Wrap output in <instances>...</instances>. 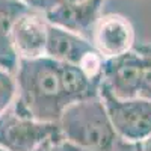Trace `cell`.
<instances>
[{
    "mask_svg": "<svg viewBox=\"0 0 151 151\" xmlns=\"http://www.w3.org/2000/svg\"><path fill=\"white\" fill-rule=\"evenodd\" d=\"M94 48L106 60L119 58L136 45V32L132 21L121 14H103L91 33Z\"/></svg>",
    "mask_w": 151,
    "mask_h": 151,
    "instance_id": "8992f818",
    "label": "cell"
},
{
    "mask_svg": "<svg viewBox=\"0 0 151 151\" xmlns=\"http://www.w3.org/2000/svg\"><path fill=\"white\" fill-rule=\"evenodd\" d=\"M113 130L119 139L139 144L151 134V101L144 98H118L100 86Z\"/></svg>",
    "mask_w": 151,
    "mask_h": 151,
    "instance_id": "277c9868",
    "label": "cell"
},
{
    "mask_svg": "<svg viewBox=\"0 0 151 151\" xmlns=\"http://www.w3.org/2000/svg\"><path fill=\"white\" fill-rule=\"evenodd\" d=\"M112 151H141V148H139V144H133V142L118 139L116 145L113 147Z\"/></svg>",
    "mask_w": 151,
    "mask_h": 151,
    "instance_id": "5bb4252c",
    "label": "cell"
},
{
    "mask_svg": "<svg viewBox=\"0 0 151 151\" xmlns=\"http://www.w3.org/2000/svg\"><path fill=\"white\" fill-rule=\"evenodd\" d=\"M60 65V83L70 104L85 98L100 95V82L89 79L76 65L59 64Z\"/></svg>",
    "mask_w": 151,
    "mask_h": 151,
    "instance_id": "8fae6325",
    "label": "cell"
},
{
    "mask_svg": "<svg viewBox=\"0 0 151 151\" xmlns=\"http://www.w3.org/2000/svg\"><path fill=\"white\" fill-rule=\"evenodd\" d=\"M145 62L142 45H134L129 53L106 60L100 86L118 98H136L144 77Z\"/></svg>",
    "mask_w": 151,
    "mask_h": 151,
    "instance_id": "5b68a950",
    "label": "cell"
},
{
    "mask_svg": "<svg viewBox=\"0 0 151 151\" xmlns=\"http://www.w3.org/2000/svg\"><path fill=\"white\" fill-rule=\"evenodd\" d=\"M29 8L23 0H0V68L14 74L18 58L12 47V29L17 18Z\"/></svg>",
    "mask_w": 151,
    "mask_h": 151,
    "instance_id": "30bf717a",
    "label": "cell"
},
{
    "mask_svg": "<svg viewBox=\"0 0 151 151\" xmlns=\"http://www.w3.org/2000/svg\"><path fill=\"white\" fill-rule=\"evenodd\" d=\"M48 21L45 14L29 6L17 18L12 29V47L20 59H38L45 56Z\"/></svg>",
    "mask_w": 151,
    "mask_h": 151,
    "instance_id": "52a82bcc",
    "label": "cell"
},
{
    "mask_svg": "<svg viewBox=\"0 0 151 151\" xmlns=\"http://www.w3.org/2000/svg\"><path fill=\"white\" fill-rule=\"evenodd\" d=\"M139 148L141 151H151V134L147 136L142 142H139Z\"/></svg>",
    "mask_w": 151,
    "mask_h": 151,
    "instance_id": "2e32d148",
    "label": "cell"
},
{
    "mask_svg": "<svg viewBox=\"0 0 151 151\" xmlns=\"http://www.w3.org/2000/svg\"><path fill=\"white\" fill-rule=\"evenodd\" d=\"M14 76L17 83L14 104L35 119L58 122L70 106L62 89L59 62L47 56L20 59Z\"/></svg>",
    "mask_w": 151,
    "mask_h": 151,
    "instance_id": "6da1fadb",
    "label": "cell"
},
{
    "mask_svg": "<svg viewBox=\"0 0 151 151\" xmlns=\"http://www.w3.org/2000/svg\"><path fill=\"white\" fill-rule=\"evenodd\" d=\"M58 124L62 141L94 151H112L119 139L100 95L71 103Z\"/></svg>",
    "mask_w": 151,
    "mask_h": 151,
    "instance_id": "7a4b0ae2",
    "label": "cell"
},
{
    "mask_svg": "<svg viewBox=\"0 0 151 151\" xmlns=\"http://www.w3.org/2000/svg\"><path fill=\"white\" fill-rule=\"evenodd\" d=\"M94 50L91 40L48 23L45 56L59 64L79 67L82 59Z\"/></svg>",
    "mask_w": 151,
    "mask_h": 151,
    "instance_id": "9c48e42d",
    "label": "cell"
},
{
    "mask_svg": "<svg viewBox=\"0 0 151 151\" xmlns=\"http://www.w3.org/2000/svg\"><path fill=\"white\" fill-rule=\"evenodd\" d=\"M62 141L58 122H45L12 104L0 116V148L5 151H41Z\"/></svg>",
    "mask_w": 151,
    "mask_h": 151,
    "instance_id": "3957f363",
    "label": "cell"
},
{
    "mask_svg": "<svg viewBox=\"0 0 151 151\" xmlns=\"http://www.w3.org/2000/svg\"><path fill=\"white\" fill-rule=\"evenodd\" d=\"M15 98H17L15 76L0 68V116L14 104Z\"/></svg>",
    "mask_w": 151,
    "mask_h": 151,
    "instance_id": "7c38bea8",
    "label": "cell"
},
{
    "mask_svg": "<svg viewBox=\"0 0 151 151\" xmlns=\"http://www.w3.org/2000/svg\"><path fill=\"white\" fill-rule=\"evenodd\" d=\"M58 151H94V150L74 145V144H70V142H67V141H60V142L58 144Z\"/></svg>",
    "mask_w": 151,
    "mask_h": 151,
    "instance_id": "9a60e30c",
    "label": "cell"
},
{
    "mask_svg": "<svg viewBox=\"0 0 151 151\" xmlns=\"http://www.w3.org/2000/svg\"><path fill=\"white\" fill-rule=\"evenodd\" d=\"M103 5L104 0H76L59 5L44 14L50 24L89 40L98 18L103 15Z\"/></svg>",
    "mask_w": 151,
    "mask_h": 151,
    "instance_id": "ba28073f",
    "label": "cell"
},
{
    "mask_svg": "<svg viewBox=\"0 0 151 151\" xmlns=\"http://www.w3.org/2000/svg\"><path fill=\"white\" fill-rule=\"evenodd\" d=\"M0 151H5V150H2V148H0Z\"/></svg>",
    "mask_w": 151,
    "mask_h": 151,
    "instance_id": "ac0fdd59",
    "label": "cell"
},
{
    "mask_svg": "<svg viewBox=\"0 0 151 151\" xmlns=\"http://www.w3.org/2000/svg\"><path fill=\"white\" fill-rule=\"evenodd\" d=\"M142 48H144L147 62H145L144 77H142V82H141V88H139V94H137V97L151 101V45L142 44Z\"/></svg>",
    "mask_w": 151,
    "mask_h": 151,
    "instance_id": "4fadbf2b",
    "label": "cell"
},
{
    "mask_svg": "<svg viewBox=\"0 0 151 151\" xmlns=\"http://www.w3.org/2000/svg\"><path fill=\"white\" fill-rule=\"evenodd\" d=\"M52 147H53V145H52ZM52 147H50V150H48V151H52ZM55 151H58V144L55 145Z\"/></svg>",
    "mask_w": 151,
    "mask_h": 151,
    "instance_id": "e0dca14e",
    "label": "cell"
}]
</instances>
